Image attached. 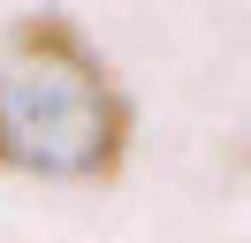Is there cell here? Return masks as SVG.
I'll return each mask as SVG.
<instances>
[{
  "mask_svg": "<svg viewBox=\"0 0 251 243\" xmlns=\"http://www.w3.org/2000/svg\"><path fill=\"white\" fill-rule=\"evenodd\" d=\"M129 160V99L76 23L38 15L0 53V167L46 182H107Z\"/></svg>",
  "mask_w": 251,
  "mask_h": 243,
  "instance_id": "6da1fadb",
  "label": "cell"
}]
</instances>
